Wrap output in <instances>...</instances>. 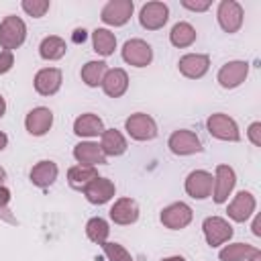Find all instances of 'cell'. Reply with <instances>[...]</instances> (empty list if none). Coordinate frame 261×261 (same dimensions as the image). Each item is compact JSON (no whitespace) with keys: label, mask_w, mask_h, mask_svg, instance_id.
Instances as JSON below:
<instances>
[{"label":"cell","mask_w":261,"mask_h":261,"mask_svg":"<svg viewBox=\"0 0 261 261\" xmlns=\"http://www.w3.org/2000/svg\"><path fill=\"white\" fill-rule=\"evenodd\" d=\"M210 186H212L210 175L208 173H202V171L192 173L190 179H188V192L194 194V198H206Z\"/></svg>","instance_id":"30bf717a"},{"label":"cell","mask_w":261,"mask_h":261,"mask_svg":"<svg viewBox=\"0 0 261 261\" xmlns=\"http://www.w3.org/2000/svg\"><path fill=\"white\" fill-rule=\"evenodd\" d=\"M10 65H12V55H10L8 51L0 53V73H2V71H8Z\"/></svg>","instance_id":"4dcf8cb0"},{"label":"cell","mask_w":261,"mask_h":261,"mask_svg":"<svg viewBox=\"0 0 261 261\" xmlns=\"http://www.w3.org/2000/svg\"><path fill=\"white\" fill-rule=\"evenodd\" d=\"M218 179H220V184H218V190H216V202H222L224 198H226V194L230 192V188H232V184H234V175H232V171L228 169V167H220L218 169Z\"/></svg>","instance_id":"ac0fdd59"},{"label":"cell","mask_w":261,"mask_h":261,"mask_svg":"<svg viewBox=\"0 0 261 261\" xmlns=\"http://www.w3.org/2000/svg\"><path fill=\"white\" fill-rule=\"evenodd\" d=\"M124 86H126V77H124V73L120 69H114V71L108 73V77H106V92L108 94L116 96V94H120L124 90Z\"/></svg>","instance_id":"ffe728a7"},{"label":"cell","mask_w":261,"mask_h":261,"mask_svg":"<svg viewBox=\"0 0 261 261\" xmlns=\"http://www.w3.org/2000/svg\"><path fill=\"white\" fill-rule=\"evenodd\" d=\"M106 253L112 257V261H130L128 255H126L122 249H118L116 245H114V247H112V245H106Z\"/></svg>","instance_id":"f546056e"},{"label":"cell","mask_w":261,"mask_h":261,"mask_svg":"<svg viewBox=\"0 0 261 261\" xmlns=\"http://www.w3.org/2000/svg\"><path fill=\"white\" fill-rule=\"evenodd\" d=\"M94 47H96L98 53H102V55H110L112 49H114V37H112L108 31L98 29V31L94 33Z\"/></svg>","instance_id":"e0dca14e"},{"label":"cell","mask_w":261,"mask_h":261,"mask_svg":"<svg viewBox=\"0 0 261 261\" xmlns=\"http://www.w3.org/2000/svg\"><path fill=\"white\" fill-rule=\"evenodd\" d=\"M184 145L181 147V151L179 153H188V151H198L200 149V143H198V139H192L190 135H186V133H177V135H173L171 137V147H175V145Z\"/></svg>","instance_id":"44dd1931"},{"label":"cell","mask_w":261,"mask_h":261,"mask_svg":"<svg viewBox=\"0 0 261 261\" xmlns=\"http://www.w3.org/2000/svg\"><path fill=\"white\" fill-rule=\"evenodd\" d=\"M4 145H6V137H4V135H2V133H0V149H2V147H4Z\"/></svg>","instance_id":"836d02e7"},{"label":"cell","mask_w":261,"mask_h":261,"mask_svg":"<svg viewBox=\"0 0 261 261\" xmlns=\"http://www.w3.org/2000/svg\"><path fill=\"white\" fill-rule=\"evenodd\" d=\"M75 133L77 135H98V133H102V122L94 116H84L75 122Z\"/></svg>","instance_id":"d6986e66"},{"label":"cell","mask_w":261,"mask_h":261,"mask_svg":"<svg viewBox=\"0 0 261 261\" xmlns=\"http://www.w3.org/2000/svg\"><path fill=\"white\" fill-rule=\"evenodd\" d=\"M22 39H24V24H22V20H18L16 16L6 18L2 22V27H0V43L6 49H10V47L20 45Z\"/></svg>","instance_id":"6da1fadb"},{"label":"cell","mask_w":261,"mask_h":261,"mask_svg":"<svg viewBox=\"0 0 261 261\" xmlns=\"http://www.w3.org/2000/svg\"><path fill=\"white\" fill-rule=\"evenodd\" d=\"M122 55H124L126 61L135 63V65H145L151 59V47L147 43H143V41H128L124 45V53Z\"/></svg>","instance_id":"5b68a950"},{"label":"cell","mask_w":261,"mask_h":261,"mask_svg":"<svg viewBox=\"0 0 261 261\" xmlns=\"http://www.w3.org/2000/svg\"><path fill=\"white\" fill-rule=\"evenodd\" d=\"M104 149H106V153H122L124 141L120 139L118 133H106L104 135Z\"/></svg>","instance_id":"cb8c5ba5"},{"label":"cell","mask_w":261,"mask_h":261,"mask_svg":"<svg viewBox=\"0 0 261 261\" xmlns=\"http://www.w3.org/2000/svg\"><path fill=\"white\" fill-rule=\"evenodd\" d=\"M167 261H184L181 257H173V259H167Z\"/></svg>","instance_id":"d590c367"},{"label":"cell","mask_w":261,"mask_h":261,"mask_svg":"<svg viewBox=\"0 0 261 261\" xmlns=\"http://www.w3.org/2000/svg\"><path fill=\"white\" fill-rule=\"evenodd\" d=\"M104 65L106 63H102V61H94V63H88V67L84 69V77H86V82L90 84V86H96L98 84V80H100V75H102V71H104Z\"/></svg>","instance_id":"d4e9b609"},{"label":"cell","mask_w":261,"mask_h":261,"mask_svg":"<svg viewBox=\"0 0 261 261\" xmlns=\"http://www.w3.org/2000/svg\"><path fill=\"white\" fill-rule=\"evenodd\" d=\"M110 216L116 220V222H133L137 218V208L133 202L128 200H120L112 210H110Z\"/></svg>","instance_id":"4fadbf2b"},{"label":"cell","mask_w":261,"mask_h":261,"mask_svg":"<svg viewBox=\"0 0 261 261\" xmlns=\"http://www.w3.org/2000/svg\"><path fill=\"white\" fill-rule=\"evenodd\" d=\"M2 177H4V171H2V169H0V179H2Z\"/></svg>","instance_id":"8d00e7d4"},{"label":"cell","mask_w":261,"mask_h":261,"mask_svg":"<svg viewBox=\"0 0 261 261\" xmlns=\"http://www.w3.org/2000/svg\"><path fill=\"white\" fill-rule=\"evenodd\" d=\"M2 112H4V100L0 98V116H2Z\"/></svg>","instance_id":"e575fe53"},{"label":"cell","mask_w":261,"mask_h":261,"mask_svg":"<svg viewBox=\"0 0 261 261\" xmlns=\"http://www.w3.org/2000/svg\"><path fill=\"white\" fill-rule=\"evenodd\" d=\"M218 20H220V24H222L224 31H228V33L237 31V29L241 27V20H243V10H241V6H239L237 2H232V0L220 2Z\"/></svg>","instance_id":"7a4b0ae2"},{"label":"cell","mask_w":261,"mask_h":261,"mask_svg":"<svg viewBox=\"0 0 261 261\" xmlns=\"http://www.w3.org/2000/svg\"><path fill=\"white\" fill-rule=\"evenodd\" d=\"M251 210H253V198H251V194H247V192L239 194L237 202L230 206V214H232L237 220H245Z\"/></svg>","instance_id":"5bb4252c"},{"label":"cell","mask_w":261,"mask_h":261,"mask_svg":"<svg viewBox=\"0 0 261 261\" xmlns=\"http://www.w3.org/2000/svg\"><path fill=\"white\" fill-rule=\"evenodd\" d=\"M106 181H102V179H98V184L94 186V188H90L88 190V198L92 200V202H106L108 198H110V194H112V188H110V184L102 190V186H104Z\"/></svg>","instance_id":"603a6c76"},{"label":"cell","mask_w":261,"mask_h":261,"mask_svg":"<svg viewBox=\"0 0 261 261\" xmlns=\"http://www.w3.org/2000/svg\"><path fill=\"white\" fill-rule=\"evenodd\" d=\"M130 12H133L130 2H110L102 10V20L108 24H122L130 16Z\"/></svg>","instance_id":"277c9868"},{"label":"cell","mask_w":261,"mask_h":261,"mask_svg":"<svg viewBox=\"0 0 261 261\" xmlns=\"http://www.w3.org/2000/svg\"><path fill=\"white\" fill-rule=\"evenodd\" d=\"M75 157L82 159V161H84L86 157H90L92 161H100V163L104 161L102 155L98 153V147H96V145H80V147L75 149Z\"/></svg>","instance_id":"484cf974"},{"label":"cell","mask_w":261,"mask_h":261,"mask_svg":"<svg viewBox=\"0 0 261 261\" xmlns=\"http://www.w3.org/2000/svg\"><path fill=\"white\" fill-rule=\"evenodd\" d=\"M245 253H255L253 249H249V247H245V245H239V247H232V249H224L222 253H220V257L224 259V261H237L241 255H245Z\"/></svg>","instance_id":"83f0119b"},{"label":"cell","mask_w":261,"mask_h":261,"mask_svg":"<svg viewBox=\"0 0 261 261\" xmlns=\"http://www.w3.org/2000/svg\"><path fill=\"white\" fill-rule=\"evenodd\" d=\"M208 126H210V133H214V135L220 137V139H232V141L239 139V133H237L234 122H232L230 118L222 116V114L212 116L210 122H208Z\"/></svg>","instance_id":"52a82bcc"},{"label":"cell","mask_w":261,"mask_h":261,"mask_svg":"<svg viewBox=\"0 0 261 261\" xmlns=\"http://www.w3.org/2000/svg\"><path fill=\"white\" fill-rule=\"evenodd\" d=\"M73 39H75V41H84V39H86V31H84V29H77Z\"/></svg>","instance_id":"d6a6232c"},{"label":"cell","mask_w":261,"mask_h":261,"mask_svg":"<svg viewBox=\"0 0 261 261\" xmlns=\"http://www.w3.org/2000/svg\"><path fill=\"white\" fill-rule=\"evenodd\" d=\"M51 124V112L45 108H37L35 112H31V116L27 118V126L31 133L35 135H43Z\"/></svg>","instance_id":"8fae6325"},{"label":"cell","mask_w":261,"mask_h":261,"mask_svg":"<svg viewBox=\"0 0 261 261\" xmlns=\"http://www.w3.org/2000/svg\"><path fill=\"white\" fill-rule=\"evenodd\" d=\"M88 232H90V237H92L94 241H102V239L106 237V232H108L106 222H104V220H100V218L90 220V224H88Z\"/></svg>","instance_id":"4316f807"},{"label":"cell","mask_w":261,"mask_h":261,"mask_svg":"<svg viewBox=\"0 0 261 261\" xmlns=\"http://www.w3.org/2000/svg\"><path fill=\"white\" fill-rule=\"evenodd\" d=\"M63 53H65V45L57 37H49L41 43V55L45 59H55V57H61Z\"/></svg>","instance_id":"2e32d148"},{"label":"cell","mask_w":261,"mask_h":261,"mask_svg":"<svg viewBox=\"0 0 261 261\" xmlns=\"http://www.w3.org/2000/svg\"><path fill=\"white\" fill-rule=\"evenodd\" d=\"M186 8H194V10H206L208 8V2H202V4H192V2H184Z\"/></svg>","instance_id":"1f68e13d"},{"label":"cell","mask_w":261,"mask_h":261,"mask_svg":"<svg viewBox=\"0 0 261 261\" xmlns=\"http://www.w3.org/2000/svg\"><path fill=\"white\" fill-rule=\"evenodd\" d=\"M126 128L137 139H151L155 135V126H153L151 118H147V116H133V118H128L126 120Z\"/></svg>","instance_id":"ba28073f"},{"label":"cell","mask_w":261,"mask_h":261,"mask_svg":"<svg viewBox=\"0 0 261 261\" xmlns=\"http://www.w3.org/2000/svg\"><path fill=\"white\" fill-rule=\"evenodd\" d=\"M194 37H196L194 29H192L190 24H186V22L175 24V27H173V31H171V43H173V45H177V47L190 45V43L194 41Z\"/></svg>","instance_id":"9a60e30c"},{"label":"cell","mask_w":261,"mask_h":261,"mask_svg":"<svg viewBox=\"0 0 261 261\" xmlns=\"http://www.w3.org/2000/svg\"><path fill=\"white\" fill-rule=\"evenodd\" d=\"M33 177H35V181H37V184H41V186L51 184V181H53V177H55V167H53L51 163L43 161V165H41L39 169H35Z\"/></svg>","instance_id":"7402d4cb"},{"label":"cell","mask_w":261,"mask_h":261,"mask_svg":"<svg viewBox=\"0 0 261 261\" xmlns=\"http://www.w3.org/2000/svg\"><path fill=\"white\" fill-rule=\"evenodd\" d=\"M22 8L33 16H41L49 8V2H22Z\"/></svg>","instance_id":"f1b7e54d"},{"label":"cell","mask_w":261,"mask_h":261,"mask_svg":"<svg viewBox=\"0 0 261 261\" xmlns=\"http://www.w3.org/2000/svg\"><path fill=\"white\" fill-rule=\"evenodd\" d=\"M59 71L57 69H45L37 75V90L41 94H53L57 88H59Z\"/></svg>","instance_id":"7c38bea8"},{"label":"cell","mask_w":261,"mask_h":261,"mask_svg":"<svg viewBox=\"0 0 261 261\" xmlns=\"http://www.w3.org/2000/svg\"><path fill=\"white\" fill-rule=\"evenodd\" d=\"M247 75V63H228L220 71V84L222 86H237Z\"/></svg>","instance_id":"9c48e42d"},{"label":"cell","mask_w":261,"mask_h":261,"mask_svg":"<svg viewBox=\"0 0 261 261\" xmlns=\"http://www.w3.org/2000/svg\"><path fill=\"white\" fill-rule=\"evenodd\" d=\"M167 20V6L161 2H149L141 10V22L147 29H157Z\"/></svg>","instance_id":"3957f363"},{"label":"cell","mask_w":261,"mask_h":261,"mask_svg":"<svg viewBox=\"0 0 261 261\" xmlns=\"http://www.w3.org/2000/svg\"><path fill=\"white\" fill-rule=\"evenodd\" d=\"M204 228H206L210 245H218V243H222L224 239H228L232 234V228L224 220H220V218H208L204 222Z\"/></svg>","instance_id":"8992f818"}]
</instances>
